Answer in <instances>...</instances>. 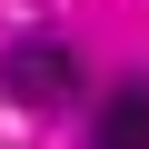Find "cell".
I'll return each instance as SVG.
<instances>
[{
    "label": "cell",
    "mask_w": 149,
    "mask_h": 149,
    "mask_svg": "<svg viewBox=\"0 0 149 149\" xmlns=\"http://www.w3.org/2000/svg\"><path fill=\"white\" fill-rule=\"evenodd\" d=\"M90 149H149V80L109 90V109L90 119Z\"/></svg>",
    "instance_id": "cell-2"
},
{
    "label": "cell",
    "mask_w": 149,
    "mask_h": 149,
    "mask_svg": "<svg viewBox=\"0 0 149 149\" xmlns=\"http://www.w3.org/2000/svg\"><path fill=\"white\" fill-rule=\"evenodd\" d=\"M0 100H10V109H70V100H80L70 40H10V50H0Z\"/></svg>",
    "instance_id": "cell-1"
}]
</instances>
